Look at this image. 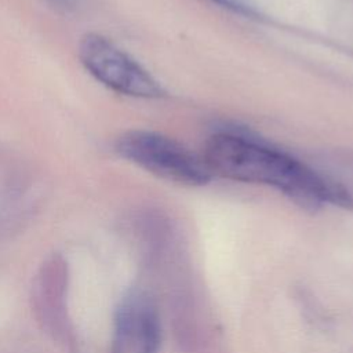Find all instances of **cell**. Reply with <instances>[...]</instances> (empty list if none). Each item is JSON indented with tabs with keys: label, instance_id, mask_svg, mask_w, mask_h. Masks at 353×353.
<instances>
[{
	"label": "cell",
	"instance_id": "cell-1",
	"mask_svg": "<svg viewBox=\"0 0 353 353\" xmlns=\"http://www.w3.org/2000/svg\"><path fill=\"white\" fill-rule=\"evenodd\" d=\"M203 159L211 174L273 186L309 210H316L324 203L342 208L353 207V196L341 183L283 152L234 134L219 132L210 137Z\"/></svg>",
	"mask_w": 353,
	"mask_h": 353
},
{
	"label": "cell",
	"instance_id": "cell-2",
	"mask_svg": "<svg viewBox=\"0 0 353 353\" xmlns=\"http://www.w3.org/2000/svg\"><path fill=\"white\" fill-rule=\"evenodd\" d=\"M116 150L128 161L170 182L200 186L212 178L203 156L159 132L128 131L117 139Z\"/></svg>",
	"mask_w": 353,
	"mask_h": 353
},
{
	"label": "cell",
	"instance_id": "cell-3",
	"mask_svg": "<svg viewBox=\"0 0 353 353\" xmlns=\"http://www.w3.org/2000/svg\"><path fill=\"white\" fill-rule=\"evenodd\" d=\"M79 58L91 76L119 94L145 99L165 94L146 69L101 34L88 33L81 37Z\"/></svg>",
	"mask_w": 353,
	"mask_h": 353
},
{
	"label": "cell",
	"instance_id": "cell-4",
	"mask_svg": "<svg viewBox=\"0 0 353 353\" xmlns=\"http://www.w3.org/2000/svg\"><path fill=\"white\" fill-rule=\"evenodd\" d=\"M160 319L152 298L134 292L124 299L116 316L112 353H159Z\"/></svg>",
	"mask_w": 353,
	"mask_h": 353
},
{
	"label": "cell",
	"instance_id": "cell-5",
	"mask_svg": "<svg viewBox=\"0 0 353 353\" xmlns=\"http://www.w3.org/2000/svg\"><path fill=\"white\" fill-rule=\"evenodd\" d=\"M214 1H218L221 4H223L225 7H229V8H233L236 11H240V12H247V10L244 8L243 4L239 3V0H214Z\"/></svg>",
	"mask_w": 353,
	"mask_h": 353
},
{
	"label": "cell",
	"instance_id": "cell-6",
	"mask_svg": "<svg viewBox=\"0 0 353 353\" xmlns=\"http://www.w3.org/2000/svg\"><path fill=\"white\" fill-rule=\"evenodd\" d=\"M54 7L59 8V10H70L73 7V0H48Z\"/></svg>",
	"mask_w": 353,
	"mask_h": 353
}]
</instances>
